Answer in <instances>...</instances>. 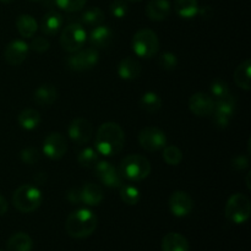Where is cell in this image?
Returning a JSON list of instances; mask_svg holds the SVG:
<instances>
[{"mask_svg": "<svg viewBox=\"0 0 251 251\" xmlns=\"http://www.w3.org/2000/svg\"><path fill=\"white\" fill-rule=\"evenodd\" d=\"M81 203H85L87 206H98L102 203L104 199L102 188L97 184L86 183L82 188L80 189Z\"/></svg>", "mask_w": 251, "mask_h": 251, "instance_id": "ac0fdd59", "label": "cell"}, {"mask_svg": "<svg viewBox=\"0 0 251 251\" xmlns=\"http://www.w3.org/2000/svg\"><path fill=\"white\" fill-rule=\"evenodd\" d=\"M77 162L83 168H93L98 162V152L92 147H86L78 153Z\"/></svg>", "mask_w": 251, "mask_h": 251, "instance_id": "f546056e", "label": "cell"}, {"mask_svg": "<svg viewBox=\"0 0 251 251\" xmlns=\"http://www.w3.org/2000/svg\"><path fill=\"white\" fill-rule=\"evenodd\" d=\"M16 28L20 36L24 38H32L38 29V24L36 19L31 15L22 14L16 20Z\"/></svg>", "mask_w": 251, "mask_h": 251, "instance_id": "603a6c76", "label": "cell"}, {"mask_svg": "<svg viewBox=\"0 0 251 251\" xmlns=\"http://www.w3.org/2000/svg\"><path fill=\"white\" fill-rule=\"evenodd\" d=\"M140 107L147 113H156L162 108V98L156 92L149 91L140 98Z\"/></svg>", "mask_w": 251, "mask_h": 251, "instance_id": "83f0119b", "label": "cell"}, {"mask_svg": "<svg viewBox=\"0 0 251 251\" xmlns=\"http://www.w3.org/2000/svg\"><path fill=\"white\" fill-rule=\"evenodd\" d=\"M248 166H249V162H248V159L244 156H237L232 161V167L234 169H238V171H243Z\"/></svg>", "mask_w": 251, "mask_h": 251, "instance_id": "f35d334b", "label": "cell"}, {"mask_svg": "<svg viewBox=\"0 0 251 251\" xmlns=\"http://www.w3.org/2000/svg\"><path fill=\"white\" fill-rule=\"evenodd\" d=\"M7 201L5 200V198L2 195H0V216H4L7 212Z\"/></svg>", "mask_w": 251, "mask_h": 251, "instance_id": "60d3db41", "label": "cell"}, {"mask_svg": "<svg viewBox=\"0 0 251 251\" xmlns=\"http://www.w3.org/2000/svg\"><path fill=\"white\" fill-rule=\"evenodd\" d=\"M163 159L169 166H178L183 161V152L174 145L163 147Z\"/></svg>", "mask_w": 251, "mask_h": 251, "instance_id": "1f68e13d", "label": "cell"}, {"mask_svg": "<svg viewBox=\"0 0 251 251\" xmlns=\"http://www.w3.org/2000/svg\"><path fill=\"white\" fill-rule=\"evenodd\" d=\"M42 201H43L42 191L31 184L19 186L12 194V205L22 213L34 212L42 205Z\"/></svg>", "mask_w": 251, "mask_h": 251, "instance_id": "3957f363", "label": "cell"}, {"mask_svg": "<svg viewBox=\"0 0 251 251\" xmlns=\"http://www.w3.org/2000/svg\"><path fill=\"white\" fill-rule=\"evenodd\" d=\"M97 227V217L88 208H80L68 216L65 222V230L71 238L85 239L90 237Z\"/></svg>", "mask_w": 251, "mask_h": 251, "instance_id": "7a4b0ae2", "label": "cell"}, {"mask_svg": "<svg viewBox=\"0 0 251 251\" xmlns=\"http://www.w3.org/2000/svg\"><path fill=\"white\" fill-rule=\"evenodd\" d=\"M68 134L74 142L78 145H85L92 137L93 126L85 118H76L69 125Z\"/></svg>", "mask_w": 251, "mask_h": 251, "instance_id": "4fadbf2b", "label": "cell"}, {"mask_svg": "<svg viewBox=\"0 0 251 251\" xmlns=\"http://www.w3.org/2000/svg\"><path fill=\"white\" fill-rule=\"evenodd\" d=\"M250 213L251 205L247 196L237 193L228 199L225 208V215L228 221L235 225H243L249 220Z\"/></svg>", "mask_w": 251, "mask_h": 251, "instance_id": "8992f818", "label": "cell"}, {"mask_svg": "<svg viewBox=\"0 0 251 251\" xmlns=\"http://www.w3.org/2000/svg\"><path fill=\"white\" fill-rule=\"evenodd\" d=\"M139 144L147 152H157L167 145V136L158 127L146 126L139 132Z\"/></svg>", "mask_w": 251, "mask_h": 251, "instance_id": "9c48e42d", "label": "cell"}, {"mask_svg": "<svg viewBox=\"0 0 251 251\" xmlns=\"http://www.w3.org/2000/svg\"><path fill=\"white\" fill-rule=\"evenodd\" d=\"M172 5L169 0H150L146 5V16L151 21H163L169 16Z\"/></svg>", "mask_w": 251, "mask_h": 251, "instance_id": "2e32d148", "label": "cell"}, {"mask_svg": "<svg viewBox=\"0 0 251 251\" xmlns=\"http://www.w3.org/2000/svg\"><path fill=\"white\" fill-rule=\"evenodd\" d=\"M174 10L183 19H193L200 11L198 0H174Z\"/></svg>", "mask_w": 251, "mask_h": 251, "instance_id": "484cf974", "label": "cell"}, {"mask_svg": "<svg viewBox=\"0 0 251 251\" xmlns=\"http://www.w3.org/2000/svg\"><path fill=\"white\" fill-rule=\"evenodd\" d=\"M211 95L213 96V100H221V98H225L227 96L230 95V91H229V86L226 81L221 80V78H217V80L212 81L211 83Z\"/></svg>", "mask_w": 251, "mask_h": 251, "instance_id": "d6a6232c", "label": "cell"}, {"mask_svg": "<svg viewBox=\"0 0 251 251\" xmlns=\"http://www.w3.org/2000/svg\"><path fill=\"white\" fill-rule=\"evenodd\" d=\"M20 157H21V161L25 164L33 166V164H36L41 159V152L36 147H27V149L22 150Z\"/></svg>", "mask_w": 251, "mask_h": 251, "instance_id": "d590c367", "label": "cell"}, {"mask_svg": "<svg viewBox=\"0 0 251 251\" xmlns=\"http://www.w3.org/2000/svg\"><path fill=\"white\" fill-rule=\"evenodd\" d=\"M66 198L70 201L73 205H78L81 203V196H80V189H71L66 194Z\"/></svg>", "mask_w": 251, "mask_h": 251, "instance_id": "ab89813d", "label": "cell"}, {"mask_svg": "<svg viewBox=\"0 0 251 251\" xmlns=\"http://www.w3.org/2000/svg\"><path fill=\"white\" fill-rule=\"evenodd\" d=\"M132 50L140 58L149 59L156 55L159 50V38L152 29L142 28L132 37Z\"/></svg>", "mask_w": 251, "mask_h": 251, "instance_id": "5b68a950", "label": "cell"}, {"mask_svg": "<svg viewBox=\"0 0 251 251\" xmlns=\"http://www.w3.org/2000/svg\"><path fill=\"white\" fill-rule=\"evenodd\" d=\"M104 12L100 7H90V9L85 10L81 15L82 24L90 27L100 26V25H102V22H104Z\"/></svg>", "mask_w": 251, "mask_h": 251, "instance_id": "f1b7e54d", "label": "cell"}, {"mask_svg": "<svg viewBox=\"0 0 251 251\" xmlns=\"http://www.w3.org/2000/svg\"><path fill=\"white\" fill-rule=\"evenodd\" d=\"M87 41V33L83 28L82 25L77 22H73L65 26L60 34V46L68 53H75V51L82 49Z\"/></svg>", "mask_w": 251, "mask_h": 251, "instance_id": "52a82bcc", "label": "cell"}, {"mask_svg": "<svg viewBox=\"0 0 251 251\" xmlns=\"http://www.w3.org/2000/svg\"><path fill=\"white\" fill-rule=\"evenodd\" d=\"M6 248L7 251H32L33 242H32V238L26 233H15L7 240Z\"/></svg>", "mask_w": 251, "mask_h": 251, "instance_id": "d4e9b609", "label": "cell"}, {"mask_svg": "<svg viewBox=\"0 0 251 251\" xmlns=\"http://www.w3.org/2000/svg\"><path fill=\"white\" fill-rule=\"evenodd\" d=\"M64 19L58 11H49L44 15L41 24V31L47 36H54L60 31Z\"/></svg>", "mask_w": 251, "mask_h": 251, "instance_id": "7402d4cb", "label": "cell"}, {"mask_svg": "<svg viewBox=\"0 0 251 251\" xmlns=\"http://www.w3.org/2000/svg\"><path fill=\"white\" fill-rule=\"evenodd\" d=\"M188 239L179 233H168L162 240V251H189Z\"/></svg>", "mask_w": 251, "mask_h": 251, "instance_id": "44dd1931", "label": "cell"}, {"mask_svg": "<svg viewBox=\"0 0 251 251\" xmlns=\"http://www.w3.org/2000/svg\"><path fill=\"white\" fill-rule=\"evenodd\" d=\"M49 46H50V43H49V41L47 38H44V37H36V38H33L31 41V44H29V49H32V50L37 51V53H44V51H47L49 49Z\"/></svg>", "mask_w": 251, "mask_h": 251, "instance_id": "74e56055", "label": "cell"}, {"mask_svg": "<svg viewBox=\"0 0 251 251\" xmlns=\"http://www.w3.org/2000/svg\"><path fill=\"white\" fill-rule=\"evenodd\" d=\"M127 11H129V6H127L125 0H114L110 4V12L117 19H123V17L126 16Z\"/></svg>", "mask_w": 251, "mask_h": 251, "instance_id": "8d00e7d4", "label": "cell"}, {"mask_svg": "<svg viewBox=\"0 0 251 251\" xmlns=\"http://www.w3.org/2000/svg\"><path fill=\"white\" fill-rule=\"evenodd\" d=\"M31 1H36V2H41V1H46V0H31Z\"/></svg>", "mask_w": 251, "mask_h": 251, "instance_id": "7bdbcfd3", "label": "cell"}, {"mask_svg": "<svg viewBox=\"0 0 251 251\" xmlns=\"http://www.w3.org/2000/svg\"><path fill=\"white\" fill-rule=\"evenodd\" d=\"M19 125L24 130H33L41 123V114L36 109H24L17 117Z\"/></svg>", "mask_w": 251, "mask_h": 251, "instance_id": "4316f807", "label": "cell"}, {"mask_svg": "<svg viewBox=\"0 0 251 251\" xmlns=\"http://www.w3.org/2000/svg\"><path fill=\"white\" fill-rule=\"evenodd\" d=\"M158 65L167 71H172L178 66V58L172 51H164L159 55Z\"/></svg>", "mask_w": 251, "mask_h": 251, "instance_id": "e575fe53", "label": "cell"}, {"mask_svg": "<svg viewBox=\"0 0 251 251\" xmlns=\"http://www.w3.org/2000/svg\"><path fill=\"white\" fill-rule=\"evenodd\" d=\"M29 53V46L22 39H15L10 42L4 50V58L7 64L12 66L20 65L26 60Z\"/></svg>", "mask_w": 251, "mask_h": 251, "instance_id": "9a60e30c", "label": "cell"}, {"mask_svg": "<svg viewBox=\"0 0 251 251\" xmlns=\"http://www.w3.org/2000/svg\"><path fill=\"white\" fill-rule=\"evenodd\" d=\"M119 173L127 180L141 181L151 173V163L141 154H129L120 162Z\"/></svg>", "mask_w": 251, "mask_h": 251, "instance_id": "277c9868", "label": "cell"}, {"mask_svg": "<svg viewBox=\"0 0 251 251\" xmlns=\"http://www.w3.org/2000/svg\"><path fill=\"white\" fill-rule=\"evenodd\" d=\"M169 210L176 217H185L194 208V200L186 191H174L168 201Z\"/></svg>", "mask_w": 251, "mask_h": 251, "instance_id": "7c38bea8", "label": "cell"}, {"mask_svg": "<svg viewBox=\"0 0 251 251\" xmlns=\"http://www.w3.org/2000/svg\"><path fill=\"white\" fill-rule=\"evenodd\" d=\"M95 176L103 185L108 188H120L123 185V176L112 163L107 161L97 162L95 166Z\"/></svg>", "mask_w": 251, "mask_h": 251, "instance_id": "30bf717a", "label": "cell"}, {"mask_svg": "<svg viewBox=\"0 0 251 251\" xmlns=\"http://www.w3.org/2000/svg\"><path fill=\"white\" fill-rule=\"evenodd\" d=\"M129 1H134V2H139V1H141V0H129Z\"/></svg>", "mask_w": 251, "mask_h": 251, "instance_id": "ee69618b", "label": "cell"}, {"mask_svg": "<svg viewBox=\"0 0 251 251\" xmlns=\"http://www.w3.org/2000/svg\"><path fill=\"white\" fill-rule=\"evenodd\" d=\"M90 44L95 49H103L109 47L113 41V32L105 25H100L96 26L90 33Z\"/></svg>", "mask_w": 251, "mask_h": 251, "instance_id": "e0dca14e", "label": "cell"}, {"mask_svg": "<svg viewBox=\"0 0 251 251\" xmlns=\"http://www.w3.org/2000/svg\"><path fill=\"white\" fill-rule=\"evenodd\" d=\"M66 151H68V142L65 136L60 132H51L44 139L43 152L48 158L54 161L63 158Z\"/></svg>", "mask_w": 251, "mask_h": 251, "instance_id": "8fae6325", "label": "cell"}, {"mask_svg": "<svg viewBox=\"0 0 251 251\" xmlns=\"http://www.w3.org/2000/svg\"><path fill=\"white\" fill-rule=\"evenodd\" d=\"M58 90L53 85L44 83V85H41L34 91L33 100L41 107H48V105H51L58 100Z\"/></svg>", "mask_w": 251, "mask_h": 251, "instance_id": "ffe728a7", "label": "cell"}, {"mask_svg": "<svg viewBox=\"0 0 251 251\" xmlns=\"http://www.w3.org/2000/svg\"><path fill=\"white\" fill-rule=\"evenodd\" d=\"M141 64L136 60V59L127 56L124 58L118 65V75L120 78L126 81L136 80L140 75H141Z\"/></svg>", "mask_w": 251, "mask_h": 251, "instance_id": "d6986e66", "label": "cell"}, {"mask_svg": "<svg viewBox=\"0 0 251 251\" xmlns=\"http://www.w3.org/2000/svg\"><path fill=\"white\" fill-rule=\"evenodd\" d=\"M120 199L126 205L134 206L139 203L140 199H141V194L137 188L132 185H122L120 186Z\"/></svg>", "mask_w": 251, "mask_h": 251, "instance_id": "4dcf8cb0", "label": "cell"}, {"mask_svg": "<svg viewBox=\"0 0 251 251\" xmlns=\"http://www.w3.org/2000/svg\"><path fill=\"white\" fill-rule=\"evenodd\" d=\"M189 109L196 117H208L215 109V100L207 93H194L189 98Z\"/></svg>", "mask_w": 251, "mask_h": 251, "instance_id": "5bb4252c", "label": "cell"}, {"mask_svg": "<svg viewBox=\"0 0 251 251\" xmlns=\"http://www.w3.org/2000/svg\"><path fill=\"white\" fill-rule=\"evenodd\" d=\"M14 0H0V2H2V4H10V2H12Z\"/></svg>", "mask_w": 251, "mask_h": 251, "instance_id": "b9f144b4", "label": "cell"}, {"mask_svg": "<svg viewBox=\"0 0 251 251\" xmlns=\"http://www.w3.org/2000/svg\"><path fill=\"white\" fill-rule=\"evenodd\" d=\"M0 251H2V250H0Z\"/></svg>", "mask_w": 251, "mask_h": 251, "instance_id": "f6af8a7d", "label": "cell"}, {"mask_svg": "<svg viewBox=\"0 0 251 251\" xmlns=\"http://www.w3.org/2000/svg\"><path fill=\"white\" fill-rule=\"evenodd\" d=\"M250 69H251V60L247 59L243 63H240L237 66L234 71V81L237 83L238 87L242 90L250 91L251 88V76H250Z\"/></svg>", "mask_w": 251, "mask_h": 251, "instance_id": "cb8c5ba5", "label": "cell"}, {"mask_svg": "<svg viewBox=\"0 0 251 251\" xmlns=\"http://www.w3.org/2000/svg\"><path fill=\"white\" fill-rule=\"evenodd\" d=\"M125 134L119 124L107 122L100 125L95 139V147L98 153L105 157L117 156L124 149Z\"/></svg>", "mask_w": 251, "mask_h": 251, "instance_id": "6da1fadb", "label": "cell"}, {"mask_svg": "<svg viewBox=\"0 0 251 251\" xmlns=\"http://www.w3.org/2000/svg\"><path fill=\"white\" fill-rule=\"evenodd\" d=\"M100 60V53L95 48L80 49L70 55L66 60V65L73 71H86L95 68Z\"/></svg>", "mask_w": 251, "mask_h": 251, "instance_id": "ba28073f", "label": "cell"}, {"mask_svg": "<svg viewBox=\"0 0 251 251\" xmlns=\"http://www.w3.org/2000/svg\"><path fill=\"white\" fill-rule=\"evenodd\" d=\"M87 0H55L59 9L66 12H77L85 7Z\"/></svg>", "mask_w": 251, "mask_h": 251, "instance_id": "836d02e7", "label": "cell"}]
</instances>
